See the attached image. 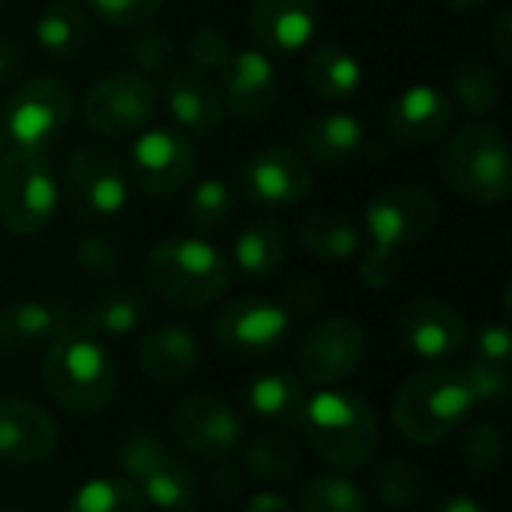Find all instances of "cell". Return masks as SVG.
I'll return each instance as SVG.
<instances>
[{
  "mask_svg": "<svg viewBox=\"0 0 512 512\" xmlns=\"http://www.w3.org/2000/svg\"><path fill=\"white\" fill-rule=\"evenodd\" d=\"M453 123V105L435 84H411L387 105V132L402 147L438 141Z\"/></svg>",
  "mask_w": 512,
  "mask_h": 512,
  "instance_id": "obj_21",
  "label": "cell"
},
{
  "mask_svg": "<svg viewBox=\"0 0 512 512\" xmlns=\"http://www.w3.org/2000/svg\"><path fill=\"white\" fill-rule=\"evenodd\" d=\"M492 45L495 51L501 54V60H510L512 57V15L510 12H501L492 24Z\"/></svg>",
  "mask_w": 512,
  "mask_h": 512,
  "instance_id": "obj_48",
  "label": "cell"
},
{
  "mask_svg": "<svg viewBox=\"0 0 512 512\" xmlns=\"http://www.w3.org/2000/svg\"><path fill=\"white\" fill-rule=\"evenodd\" d=\"M285 252H288V240L282 225L273 219H258L237 234L231 261L240 273L252 279H267L282 267Z\"/></svg>",
  "mask_w": 512,
  "mask_h": 512,
  "instance_id": "obj_29",
  "label": "cell"
},
{
  "mask_svg": "<svg viewBox=\"0 0 512 512\" xmlns=\"http://www.w3.org/2000/svg\"><path fill=\"white\" fill-rule=\"evenodd\" d=\"M246 512H294V507H291L282 495H276V492H258V495L249 501Z\"/></svg>",
  "mask_w": 512,
  "mask_h": 512,
  "instance_id": "obj_49",
  "label": "cell"
},
{
  "mask_svg": "<svg viewBox=\"0 0 512 512\" xmlns=\"http://www.w3.org/2000/svg\"><path fill=\"white\" fill-rule=\"evenodd\" d=\"M372 489L381 498V504H387V507H411V504L423 501V495L429 492V480L417 465L396 459V462H384L375 471Z\"/></svg>",
  "mask_w": 512,
  "mask_h": 512,
  "instance_id": "obj_36",
  "label": "cell"
},
{
  "mask_svg": "<svg viewBox=\"0 0 512 512\" xmlns=\"http://www.w3.org/2000/svg\"><path fill=\"white\" fill-rule=\"evenodd\" d=\"M75 255H78V264H81L87 273L114 276V273L120 270V252H117L114 240L105 237V234H87V237H81Z\"/></svg>",
  "mask_w": 512,
  "mask_h": 512,
  "instance_id": "obj_42",
  "label": "cell"
},
{
  "mask_svg": "<svg viewBox=\"0 0 512 512\" xmlns=\"http://www.w3.org/2000/svg\"><path fill=\"white\" fill-rule=\"evenodd\" d=\"M144 279L168 306L198 312L213 306L228 291L231 261L207 240L171 237L150 249Z\"/></svg>",
  "mask_w": 512,
  "mask_h": 512,
  "instance_id": "obj_1",
  "label": "cell"
},
{
  "mask_svg": "<svg viewBox=\"0 0 512 512\" xmlns=\"http://www.w3.org/2000/svg\"><path fill=\"white\" fill-rule=\"evenodd\" d=\"M186 216L192 222V228L213 234L222 231L231 216H234V192L225 180L219 177H204L192 186L189 192V204H186Z\"/></svg>",
  "mask_w": 512,
  "mask_h": 512,
  "instance_id": "obj_33",
  "label": "cell"
},
{
  "mask_svg": "<svg viewBox=\"0 0 512 512\" xmlns=\"http://www.w3.org/2000/svg\"><path fill=\"white\" fill-rule=\"evenodd\" d=\"M120 468L144 504L165 512L189 510L198 498L195 468L150 432H132L120 447Z\"/></svg>",
  "mask_w": 512,
  "mask_h": 512,
  "instance_id": "obj_7",
  "label": "cell"
},
{
  "mask_svg": "<svg viewBox=\"0 0 512 512\" xmlns=\"http://www.w3.org/2000/svg\"><path fill=\"white\" fill-rule=\"evenodd\" d=\"M306 399V384L291 369H270L258 375L246 390L249 411L273 426H297Z\"/></svg>",
  "mask_w": 512,
  "mask_h": 512,
  "instance_id": "obj_27",
  "label": "cell"
},
{
  "mask_svg": "<svg viewBox=\"0 0 512 512\" xmlns=\"http://www.w3.org/2000/svg\"><path fill=\"white\" fill-rule=\"evenodd\" d=\"M444 180L456 195L474 204H501L510 198L512 159L507 138L492 123L462 126L441 156Z\"/></svg>",
  "mask_w": 512,
  "mask_h": 512,
  "instance_id": "obj_5",
  "label": "cell"
},
{
  "mask_svg": "<svg viewBox=\"0 0 512 512\" xmlns=\"http://www.w3.org/2000/svg\"><path fill=\"white\" fill-rule=\"evenodd\" d=\"M36 45L57 60L78 54L90 39V12L81 0H48L33 24Z\"/></svg>",
  "mask_w": 512,
  "mask_h": 512,
  "instance_id": "obj_26",
  "label": "cell"
},
{
  "mask_svg": "<svg viewBox=\"0 0 512 512\" xmlns=\"http://www.w3.org/2000/svg\"><path fill=\"white\" fill-rule=\"evenodd\" d=\"M300 512H369V501L357 483L339 474H324L306 483Z\"/></svg>",
  "mask_w": 512,
  "mask_h": 512,
  "instance_id": "obj_35",
  "label": "cell"
},
{
  "mask_svg": "<svg viewBox=\"0 0 512 512\" xmlns=\"http://www.w3.org/2000/svg\"><path fill=\"white\" fill-rule=\"evenodd\" d=\"M474 411L462 369H423L411 375L393 399V423L399 435L417 447H432L450 438Z\"/></svg>",
  "mask_w": 512,
  "mask_h": 512,
  "instance_id": "obj_4",
  "label": "cell"
},
{
  "mask_svg": "<svg viewBox=\"0 0 512 512\" xmlns=\"http://www.w3.org/2000/svg\"><path fill=\"white\" fill-rule=\"evenodd\" d=\"M60 444L57 420L24 396H0V459L9 465H39Z\"/></svg>",
  "mask_w": 512,
  "mask_h": 512,
  "instance_id": "obj_17",
  "label": "cell"
},
{
  "mask_svg": "<svg viewBox=\"0 0 512 512\" xmlns=\"http://www.w3.org/2000/svg\"><path fill=\"white\" fill-rule=\"evenodd\" d=\"M174 438L177 444L207 462H219L231 456L243 441V426L228 402L216 393H189L177 402L174 417Z\"/></svg>",
  "mask_w": 512,
  "mask_h": 512,
  "instance_id": "obj_15",
  "label": "cell"
},
{
  "mask_svg": "<svg viewBox=\"0 0 512 512\" xmlns=\"http://www.w3.org/2000/svg\"><path fill=\"white\" fill-rule=\"evenodd\" d=\"M462 375H465V384L471 390L474 408L477 405L498 408V405L507 402V396H510V366H495V363L474 360V363H468V369H462Z\"/></svg>",
  "mask_w": 512,
  "mask_h": 512,
  "instance_id": "obj_39",
  "label": "cell"
},
{
  "mask_svg": "<svg viewBox=\"0 0 512 512\" xmlns=\"http://www.w3.org/2000/svg\"><path fill=\"white\" fill-rule=\"evenodd\" d=\"M6 147H9V138H6V132H3V123H0V156L6 153Z\"/></svg>",
  "mask_w": 512,
  "mask_h": 512,
  "instance_id": "obj_52",
  "label": "cell"
},
{
  "mask_svg": "<svg viewBox=\"0 0 512 512\" xmlns=\"http://www.w3.org/2000/svg\"><path fill=\"white\" fill-rule=\"evenodd\" d=\"M447 6H453V9H462V12H477V9H483L489 0H444Z\"/></svg>",
  "mask_w": 512,
  "mask_h": 512,
  "instance_id": "obj_51",
  "label": "cell"
},
{
  "mask_svg": "<svg viewBox=\"0 0 512 512\" xmlns=\"http://www.w3.org/2000/svg\"><path fill=\"white\" fill-rule=\"evenodd\" d=\"M165 105L171 120L192 135H213L222 126V96L207 72L177 66L165 78Z\"/></svg>",
  "mask_w": 512,
  "mask_h": 512,
  "instance_id": "obj_22",
  "label": "cell"
},
{
  "mask_svg": "<svg viewBox=\"0 0 512 512\" xmlns=\"http://www.w3.org/2000/svg\"><path fill=\"white\" fill-rule=\"evenodd\" d=\"M141 492L126 477H99L84 483L66 512H144Z\"/></svg>",
  "mask_w": 512,
  "mask_h": 512,
  "instance_id": "obj_34",
  "label": "cell"
},
{
  "mask_svg": "<svg viewBox=\"0 0 512 512\" xmlns=\"http://www.w3.org/2000/svg\"><path fill=\"white\" fill-rule=\"evenodd\" d=\"M366 357V336L351 318H321L297 342V369L303 384L333 387L351 378Z\"/></svg>",
  "mask_w": 512,
  "mask_h": 512,
  "instance_id": "obj_12",
  "label": "cell"
},
{
  "mask_svg": "<svg viewBox=\"0 0 512 512\" xmlns=\"http://www.w3.org/2000/svg\"><path fill=\"white\" fill-rule=\"evenodd\" d=\"M399 333L417 357L447 360L465 348L468 321L450 303H441L432 297H417L402 306Z\"/></svg>",
  "mask_w": 512,
  "mask_h": 512,
  "instance_id": "obj_18",
  "label": "cell"
},
{
  "mask_svg": "<svg viewBox=\"0 0 512 512\" xmlns=\"http://www.w3.org/2000/svg\"><path fill=\"white\" fill-rule=\"evenodd\" d=\"M186 51H189V57H192V66L201 69V72H222V69L228 66L231 54H234L228 36L219 33V30H213V27L195 30Z\"/></svg>",
  "mask_w": 512,
  "mask_h": 512,
  "instance_id": "obj_41",
  "label": "cell"
},
{
  "mask_svg": "<svg viewBox=\"0 0 512 512\" xmlns=\"http://www.w3.org/2000/svg\"><path fill=\"white\" fill-rule=\"evenodd\" d=\"M300 243L309 255L330 264H342L360 252V231L348 216L336 210H315L300 225Z\"/></svg>",
  "mask_w": 512,
  "mask_h": 512,
  "instance_id": "obj_31",
  "label": "cell"
},
{
  "mask_svg": "<svg viewBox=\"0 0 512 512\" xmlns=\"http://www.w3.org/2000/svg\"><path fill=\"white\" fill-rule=\"evenodd\" d=\"M198 168V150L186 132L174 126H147L129 150V174L150 195L183 192Z\"/></svg>",
  "mask_w": 512,
  "mask_h": 512,
  "instance_id": "obj_11",
  "label": "cell"
},
{
  "mask_svg": "<svg viewBox=\"0 0 512 512\" xmlns=\"http://www.w3.org/2000/svg\"><path fill=\"white\" fill-rule=\"evenodd\" d=\"M450 93L471 114H489L501 102V78L486 63H462L450 75Z\"/></svg>",
  "mask_w": 512,
  "mask_h": 512,
  "instance_id": "obj_32",
  "label": "cell"
},
{
  "mask_svg": "<svg viewBox=\"0 0 512 512\" xmlns=\"http://www.w3.org/2000/svg\"><path fill=\"white\" fill-rule=\"evenodd\" d=\"M63 189L87 222H108L129 204V174L105 147H81L63 165Z\"/></svg>",
  "mask_w": 512,
  "mask_h": 512,
  "instance_id": "obj_10",
  "label": "cell"
},
{
  "mask_svg": "<svg viewBox=\"0 0 512 512\" xmlns=\"http://www.w3.org/2000/svg\"><path fill=\"white\" fill-rule=\"evenodd\" d=\"M288 300H291V309H297V312H312V309H318V303L324 300V291H321L315 282H297V285H291Z\"/></svg>",
  "mask_w": 512,
  "mask_h": 512,
  "instance_id": "obj_47",
  "label": "cell"
},
{
  "mask_svg": "<svg viewBox=\"0 0 512 512\" xmlns=\"http://www.w3.org/2000/svg\"><path fill=\"white\" fill-rule=\"evenodd\" d=\"M300 147L327 165H339L363 153L366 147V129L354 114L330 111L321 117H309L300 126Z\"/></svg>",
  "mask_w": 512,
  "mask_h": 512,
  "instance_id": "obj_25",
  "label": "cell"
},
{
  "mask_svg": "<svg viewBox=\"0 0 512 512\" xmlns=\"http://www.w3.org/2000/svg\"><path fill=\"white\" fill-rule=\"evenodd\" d=\"M435 512H489L480 501H474V498H468V495H453V498H447V501H441Z\"/></svg>",
  "mask_w": 512,
  "mask_h": 512,
  "instance_id": "obj_50",
  "label": "cell"
},
{
  "mask_svg": "<svg viewBox=\"0 0 512 512\" xmlns=\"http://www.w3.org/2000/svg\"><path fill=\"white\" fill-rule=\"evenodd\" d=\"M512 357V333L504 321L483 324L477 333V360L495 363V366H510Z\"/></svg>",
  "mask_w": 512,
  "mask_h": 512,
  "instance_id": "obj_44",
  "label": "cell"
},
{
  "mask_svg": "<svg viewBox=\"0 0 512 512\" xmlns=\"http://www.w3.org/2000/svg\"><path fill=\"white\" fill-rule=\"evenodd\" d=\"M222 75V105L243 120H261L273 111L279 96V78L264 48H240L231 54Z\"/></svg>",
  "mask_w": 512,
  "mask_h": 512,
  "instance_id": "obj_19",
  "label": "cell"
},
{
  "mask_svg": "<svg viewBox=\"0 0 512 512\" xmlns=\"http://www.w3.org/2000/svg\"><path fill=\"white\" fill-rule=\"evenodd\" d=\"M303 441L333 468H363L375 459L381 426L375 411L357 393L324 390L309 396L297 420Z\"/></svg>",
  "mask_w": 512,
  "mask_h": 512,
  "instance_id": "obj_3",
  "label": "cell"
},
{
  "mask_svg": "<svg viewBox=\"0 0 512 512\" xmlns=\"http://www.w3.org/2000/svg\"><path fill=\"white\" fill-rule=\"evenodd\" d=\"M147 315V303L135 288H114L102 297H96L84 315L78 330L99 339V336H129L141 327Z\"/></svg>",
  "mask_w": 512,
  "mask_h": 512,
  "instance_id": "obj_30",
  "label": "cell"
},
{
  "mask_svg": "<svg viewBox=\"0 0 512 512\" xmlns=\"http://www.w3.org/2000/svg\"><path fill=\"white\" fill-rule=\"evenodd\" d=\"M321 24L318 0H252L249 27L255 42L273 54H297L312 45Z\"/></svg>",
  "mask_w": 512,
  "mask_h": 512,
  "instance_id": "obj_20",
  "label": "cell"
},
{
  "mask_svg": "<svg viewBox=\"0 0 512 512\" xmlns=\"http://www.w3.org/2000/svg\"><path fill=\"white\" fill-rule=\"evenodd\" d=\"M21 69H24V54H21L18 42L0 36V84L15 81L21 75Z\"/></svg>",
  "mask_w": 512,
  "mask_h": 512,
  "instance_id": "obj_46",
  "label": "cell"
},
{
  "mask_svg": "<svg viewBox=\"0 0 512 512\" xmlns=\"http://www.w3.org/2000/svg\"><path fill=\"white\" fill-rule=\"evenodd\" d=\"M72 321L63 306L42 300H18L0 306V354L3 357H27L33 351H45Z\"/></svg>",
  "mask_w": 512,
  "mask_h": 512,
  "instance_id": "obj_23",
  "label": "cell"
},
{
  "mask_svg": "<svg viewBox=\"0 0 512 512\" xmlns=\"http://www.w3.org/2000/svg\"><path fill=\"white\" fill-rule=\"evenodd\" d=\"M462 459L474 480H489L504 459V438L489 420H477L465 429Z\"/></svg>",
  "mask_w": 512,
  "mask_h": 512,
  "instance_id": "obj_38",
  "label": "cell"
},
{
  "mask_svg": "<svg viewBox=\"0 0 512 512\" xmlns=\"http://www.w3.org/2000/svg\"><path fill=\"white\" fill-rule=\"evenodd\" d=\"M213 333L231 354L270 357L291 336V309L267 297H240L216 315Z\"/></svg>",
  "mask_w": 512,
  "mask_h": 512,
  "instance_id": "obj_14",
  "label": "cell"
},
{
  "mask_svg": "<svg viewBox=\"0 0 512 512\" xmlns=\"http://www.w3.org/2000/svg\"><path fill=\"white\" fill-rule=\"evenodd\" d=\"M3 512H21V510H3Z\"/></svg>",
  "mask_w": 512,
  "mask_h": 512,
  "instance_id": "obj_53",
  "label": "cell"
},
{
  "mask_svg": "<svg viewBox=\"0 0 512 512\" xmlns=\"http://www.w3.org/2000/svg\"><path fill=\"white\" fill-rule=\"evenodd\" d=\"M42 387L69 414L93 417L111 405L117 372L99 339L81 333L72 324L45 348Z\"/></svg>",
  "mask_w": 512,
  "mask_h": 512,
  "instance_id": "obj_2",
  "label": "cell"
},
{
  "mask_svg": "<svg viewBox=\"0 0 512 512\" xmlns=\"http://www.w3.org/2000/svg\"><path fill=\"white\" fill-rule=\"evenodd\" d=\"M300 465V450L285 435H261L246 447V468L258 480H285Z\"/></svg>",
  "mask_w": 512,
  "mask_h": 512,
  "instance_id": "obj_37",
  "label": "cell"
},
{
  "mask_svg": "<svg viewBox=\"0 0 512 512\" xmlns=\"http://www.w3.org/2000/svg\"><path fill=\"white\" fill-rule=\"evenodd\" d=\"M84 6L111 27H138L156 18L162 0H84Z\"/></svg>",
  "mask_w": 512,
  "mask_h": 512,
  "instance_id": "obj_40",
  "label": "cell"
},
{
  "mask_svg": "<svg viewBox=\"0 0 512 512\" xmlns=\"http://www.w3.org/2000/svg\"><path fill=\"white\" fill-rule=\"evenodd\" d=\"M372 246L399 252L429 237L438 222V201L420 186L381 189L363 213Z\"/></svg>",
  "mask_w": 512,
  "mask_h": 512,
  "instance_id": "obj_13",
  "label": "cell"
},
{
  "mask_svg": "<svg viewBox=\"0 0 512 512\" xmlns=\"http://www.w3.org/2000/svg\"><path fill=\"white\" fill-rule=\"evenodd\" d=\"M132 57L141 69V75L147 72H162L168 66V57H171V42L162 30H147L144 36L135 39L132 45Z\"/></svg>",
  "mask_w": 512,
  "mask_h": 512,
  "instance_id": "obj_45",
  "label": "cell"
},
{
  "mask_svg": "<svg viewBox=\"0 0 512 512\" xmlns=\"http://www.w3.org/2000/svg\"><path fill=\"white\" fill-rule=\"evenodd\" d=\"M72 105L75 99L66 81L42 75L24 81L9 93V99L3 102L0 123L9 144H15L18 150L45 153L69 126Z\"/></svg>",
  "mask_w": 512,
  "mask_h": 512,
  "instance_id": "obj_8",
  "label": "cell"
},
{
  "mask_svg": "<svg viewBox=\"0 0 512 512\" xmlns=\"http://www.w3.org/2000/svg\"><path fill=\"white\" fill-rule=\"evenodd\" d=\"M240 186L264 207H291L309 195L312 168L294 147H264L243 162Z\"/></svg>",
  "mask_w": 512,
  "mask_h": 512,
  "instance_id": "obj_16",
  "label": "cell"
},
{
  "mask_svg": "<svg viewBox=\"0 0 512 512\" xmlns=\"http://www.w3.org/2000/svg\"><path fill=\"white\" fill-rule=\"evenodd\" d=\"M156 84L141 72H111L84 93V123L105 138H126L147 129L156 117Z\"/></svg>",
  "mask_w": 512,
  "mask_h": 512,
  "instance_id": "obj_9",
  "label": "cell"
},
{
  "mask_svg": "<svg viewBox=\"0 0 512 512\" xmlns=\"http://www.w3.org/2000/svg\"><path fill=\"white\" fill-rule=\"evenodd\" d=\"M306 84L324 102H345L360 93L363 66L351 51L336 45H321L306 60Z\"/></svg>",
  "mask_w": 512,
  "mask_h": 512,
  "instance_id": "obj_28",
  "label": "cell"
},
{
  "mask_svg": "<svg viewBox=\"0 0 512 512\" xmlns=\"http://www.w3.org/2000/svg\"><path fill=\"white\" fill-rule=\"evenodd\" d=\"M360 279H363L369 288H375V291L390 288V285L399 279V258H396V252L372 246V249L360 258Z\"/></svg>",
  "mask_w": 512,
  "mask_h": 512,
  "instance_id": "obj_43",
  "label": "cell"
},
{
  "mask_svg": "<svg viewBox=\"0 0 512 512\" xmlns=\"http://www.w3.org/2000/svg\"><path fill=\"white\" fill-rule=\"evenodd\" d=\"M60 189L45 153L6 150L0 156V225L15 237L39 234L57 213Z\"/></svg>",
  "mask_w": 512,
  "mask_h": 512,
  "instance_id": "obj_6",
  "label": "cell"
},
{
  "mask_svg": "<svg viewBox=\"0 0 512 512\" xmlns=\"http://www.w3.org/2000/svg\"><path fill=\"white\" fill-rule=\"evenodd\" d=\"M201 363L198 339L186 327H159L138 345V366L147 378L162 384L186 381Z\"/></svg>",
  "mask_w": 512,
  "mask_h": 512,
  "instance_id": "obj_24",
  "label": "cell"
}]
</instances>
